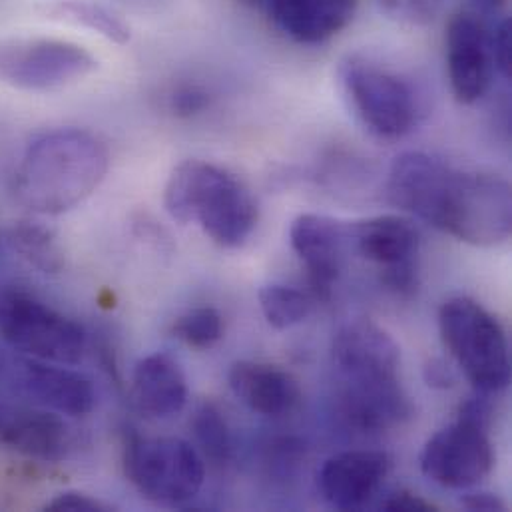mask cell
Wrapping results in <instances>:
<instances>
[{
  "label": "cell",
  "mask_w": 512,
  "mask_h": 512,
  "mask_svg": "<svg viewBox=\"0 0 512 512\" xmlns=\"http://www.w3.org/2000/svg\"><path fill=\"white\" fill-rule=\"evenodd\" d=\"M387 196L395 208L463 244L495 248L511 238V184L501 176L405 152L391 164Z\"/></svg>",
  "instance_id": "obj_1"
},
{
  "label": "cell",
  "mask_w": 512,
  "mask_h": 512,
  "mask_svg": "<svg viewBox=\"0 0 512 512\" xmlns=\"http://www.w3.org/2000/svg\"><path fill=\"white\" fill-rule=\"evenodd\" d=\"M331 355L349 425L363 433H381L413 415L399 379L401 349L383 327L367 319L343 325L333 339Z\"/></svg>",
  "instance_id": "obj_2"
},
{
  "label": "cell",
  "mask_w": 512,
  "mask_h": 512,
  "mask_svg": "<svg viewBox=\"0 0 512 512\" xmlns=\"http://www.w3.org/2000/svg\"><path fill=\"white\" fill-rule=\"evenodd\" d=\"M110 168L106 144L92 132L62 128L36 138L16 170L14 192L22 206L60 216L90 198Z\"/></svg>",
  "instance_id": "obj_3"
},
{
  "label": "cell",
  "mask_w": 512,
  "mask_h": 512,
  "mask_svg": "<svg viewBox=\"0 0 512 512\" xmlns=\"http://www.w3.org/2000/svg\"><path fill=\"white\" fill-rule=\"evenodd\" d=\"M164 206L176 222H196L222 248L244 246L257 226L250 188L236 174L204 160H186L174 168Z\"/></svg>",
  "instance_id": "obj_4"
},
{
  "label": "cell",
  "mask_w": 512,
  "mask_h": 512,
  "mask_svg": "<svg viewBox=\"0 0 512 512\" xmlns=\"http://www.w3.org/2000/svg\"><path fill=\"white\" fill-rule=\"evenodd\" d=\"M339 86L355 118L381 140L405 138L423 116V98L411 78L369 56H347Z\"/></svg>",
  "instance_id": "obj_5"
},
{
  "label": "cell",
  "mask_w": 512,
  "mask_h": 512,
  "mask_svg": "<svg viewBox=\"0 0 512 512\" xmlns=\"http://www.w3.org/2000/svg\"><path fill=\"white\" fill-rule=\"evenodd\" d=\"M443 345L477 393L493 395L511 381L507 335L497 317L471 297H451L439 309Z\"/></svg>",
  "instance_id": "obj_6"
},
{
  "label": "cell",
  "mask_w": 512,
  "mask_h": 512,
  "mask_svg": "<svg viewBox=\"0 0 512 512\" xmlns=\"http://www.w3.org/2000/svg\"><path fill=\"white\" fill-rule=\"evenodd\" d=\"M469 399L455 423L435 433L423 453V475L445 489H471L495 469V447L489 437L491 405L485 393Z\"/></svg>",
  "instance_id": "obj_7"
},
{
  "label": "cell",
  "mask_w": 512,
  "mask_h": 512,
  "mask_svg": "<svg viewBox=\"0 0 512 512\" xmlns=\"http://www.w3.org/2000/svg\"><path fill=\"white\" fill-rule=\"evenodd\" d=\"M0 339L14 351L60 365H76L86 351L84 329L28 289L0 287Z\"/></svg>",
  "instance_id": "obj_8"
},
{
  "label": "cell",
  "mask_w": 512,
  "mask_h": 512,
  "mask_svg": "<svg viewBox=\"0 0 512 512\" xmlns=\"http://www.w3.org/2000/svg\"><path fill=\"white\" fill-rule=\"evenodd\" d=\"M124 471L146 501L166 507L190 503L206 481L204 457L178 437L132 435L124 445Z\"/></svg>",
  "instance_id": "obj_9"
},
{
  "label": "cell",
  "mask_w": 512,
  "mask_h": 512,
  "mask_svg": "<svg viewBox=\"0 0 512 512\" xmlns=\"http://www.w3.org/2000/svg\"><path fill=\"white\" fill-rule=\"evenodd\" d=\"M98 68L80 44L56 38H2L0 82L26 92L64 88Z\"/></svg>",
  "instance_id": "obj_10"
},
{
  "label": "cell",
  "mask_w": 512,
  "mask_h": 512,
  "mask_svg": "<svg viewBox=\"0 0 512 512\" xmlns=\"http://www.w3.org/2000/svg\"><path fill=\"white\" fill-rule=\"evenodd\" d=\"M351 248L375 263L383 273V283L399 295H413L419 285L417 228L399 216H377L349 224Z\"/></svg>",
  "instance_id": "obj_11"
},
{
  "label": "cell",
  "mask_w": 512,
  "mask_h": 512,
  "mask_svg": "<svg viewBox=\"0 0 512 512\" xmlns=\"http://www.w3.org/2000/svg\"><path fill=\"white\" fill-rule=\"evenodd\" d=\"M493 28L485 18L463 10L447 26V70L455 98L465 104L483 100L495 80L497 66L493 58Z\"/></svg>",
  "instance_id": "obj_12"
},
{
  "label": "cell",
  "mask_w": 512,
  "mask_h": 512,
  "mask_svg": "<svg viewBox=\"0 0 512 512\" xmlns=\"http://www.w3.org/2000/svg\"><path fill=\"white\" fill-rule=\"evenodd\" d=\"M4 365L10 385L44 409L66 417H86L96 407L92 381L74 369L32 357Z\"/></svg>",
  "instance_id": "obj_13"
},
{
  "label": "cell",
  "mask_w": 512,
  "mask_h": 512,
  "mask_svg": "<svg viewBox=\"0 0 512 512\" xmlns=\"http://www.w3.org/2000/svg\"><path fill=\"white\" fill-rule=\"evenodd\" d=\"M289 244L303 261L317 297L327 299L351 246L349 222L321 214H303L289 228Z\"/></svg>",
  "instance_id": "obj_14"
},
{
  "label": "cell",
  "mask_w": 512,
  "mask_h": 512,
  "mask_svg": "<svg viewBox=\"0 0 512 512\" xmlns=\"http://www.w3.org/2000/svg\"><path fill=\"white\" fill-rule=\"evenodd\" d=\"M74 439L64 419L44 407L0 403V447L24 457L58 463L72 451Z\"/></svg>",
  "instance_id": "obj_15"
},
{
  "label": "cell",
  "mask_w": 512,
  "mask_h": 512,
  "mask_svg": "<svg viewBox=\"0 0 512 512\" xmlns=\"http://www.w3.org/2000/svg\"><path fill=\"white\" fill-rule=\"evenodd\" d=\"M391 469L381 451H347L323 463L317 473L319 493L339 511H359L371 503Z\"/></svg>",
  "instance_id": "obj_16"
},
{
  "label": "cell",
  "mask_w": 512,
  "mask_h": 512,
  "mask_svg": "<svg viewBox=\"0 0 512 512\" xmlns=\"http://www.w3.org/2000/svg\"><path fill=\"white\" fill-rule=\"evenodd\" d=\"M134 407L152 419H170L188 403V379L168 353H152L138 361L132 375Z\"/></svg>",
  "instance_id": "obj_17"
},
{
  "label": "cell",
  "mask_w": 512,
  "mask_h": 512,
  "mask_svg": "<svg viewBox=\"0 0 512 512\" xmlns=\"http://www.w3.org/2000/svg\"><path fill=\"white\" fill-rule=\"evenodd\" d=\"M232 393L252 411L265 417L291 413L301 399L297 379L275 365L257 361H238L228 373Z\"/></svg>",
  "instance_id": "obj_18"
},
{
  "label": "cell",
  "mask_w": 512,
  "mask_h": 512,
  "mask_svg": "<svg viewBox=\"0 0 512 512\" xmlns=\"http://www.w3.org/2000/svg\"><path fill=\"white\" fill-rule=\"evenodd\" d=\"M277 28L299 44H323L355 16L357 0H267Z\"/></svg>",
  "instance_id": "obj_19"
},
{
  "label": "cell",
  "mask_w": 512,
  "mask_h": 512,
  "mask_svg": "<svg viewBox=\"0 0 512 512\" xmlns=\"http://www.w3.org/2000/svg\"><path fill=\"white\" fill-rule=\"evenodd\" d=\"M257 297L265 321L277 331L291 329L305 321L313 305L303 291L279 283L261 287Z\"/></svg>",
  "instance_id": "obj_20"
},
{
  "label": "cell",
  "mask_w": 512,
  "mask_h": 512,
  "mask_svg": "<svg viewBox=\"0 0 512 512\" xmlns=\"http://www.w3.org/2000/svg\"><path fill=\"white\" fill-rule=\"evenodd\" d=\"M12 248L30 265L44 273H58L64 267V256L50 230L34 222H20L10 230Z\"/></svg>",
  "instance_id": "obj_21"
},
{
  "label": "cell",
  "mask_w": 512,
  "mask_h": 512,
  "mask_svg": "<svg viewBox=\"0 0 512 512\" xmlns=\"http://www.w3.org/2000/svg\"><path fill=\"white\" fill-rule=\"evenodd\" d=\"M54 12L58 16H64L66 20H72L80 26H86V28L102 34L104 38H108L112 42L124 44L130 38L128 26L114 12L104 8L102 4L88 2V0H64L54 6Z\"/></svg>",
  "instance_id": "obj_22"
},
{
  "label": "cell",
  "mask_w": 512,
  "mask_h": 512,
  "mask_svg": "<svg viewBox=\"0 0 512 512\" xmlns=\"http://www.w3.org/2000/svg\"><path fill=\"white\" fill-rule=\"evenodd\" d=\"M192 429L204 457H208L214 463H226L230 459L232 435L226 417L216 405L204 403L194 415Z\"/></svg>",
  "instance_id": "obj_23"
},
{
  "label": "cell",
  "mask_w": 512,
  "mask_h": 512,
  "mask_svg": "<svg viewBox=\"0 0 512 512\" xmlns=\"http://www.w3.org/2000/svg\"><path fill=\"white\" fill-rule=\"evenodd\" d=\"M224 317L214 307H194L174 323V335L194 349H212L224 339Z\"/></svg>",
  "instance_id": "obj_24"
},
{
  "label": "cell",
  "mask_w": 512,
  "mask_h": 512,
  "mask_svg": "<svg viewBox=\"0 0 512 512\" xmlns=\"http://www.w3.org/2000/svg\"><path fill=\"white\" fill-rule=\"evenodd\" d=\"M445 0H375L379 10L405 26H425L435 20Z\"/></svg>",
  "instance_id": "obj_25"
},
{
  "label": "cell",
  "mask_w": 512,
  "mask_h": 512,
  "mask_svg": "<svg viewBox=\"0 0 512 512\" xmlns=\"http://www.w3.org/2000/svg\"><path fill=\"white\" fill-rule=\"evenodd\" d=\"M110 509L112 507L106 505L104 501L88 497L84 493H76V491L60 493L44 505V511L50 512H106Z\"/></svg>",
  "instance_id": "obj_26"
},
{
  "label": "cell",
  "mask_w": 512,
  "mask_h": 512,
  "mask_svg": "<svg viewBox=\"0 0 512 512\" xmlns=\"http://www.w3.org/2000/svg\"><path fill=\"white\" fill-rule=\"evenodd\" d=\"M493 40V58L497 66V74L503 78H511V20L503 18L497 26H493L491 32Z\"/></svg>",
  "instance_id": "obj_27"
},
{
  "label": "cell",
  "mask_w": 512,
  "mask_h": 512,
  "mask_svg": "<svg viewBox=\"0 0 512 512\" xmlns=\"http://www.w3.org/2000/svg\"><path fill=\"white\" fill-rule=\"evenodd\" d=\"M208 104H210L208 92L198 86H184V88L176 90L172 96V110L184 118L204 112L208 108Z\"/></svg>",
  "instance_id": "obj_28"
},
{
  "label": "cell",
  "mask_w": 512,
  "mask_h": 512,
  "mask_svg": "<svg viewBox=\"0 0 512 512\" xmlns=\"http://www.w3.org/2000/svg\"><path fill=\"white\" fill-rule=\"evenodd\" d=\"M383 511L387 512H435L437 507L429 501H425L419 495H413L409 491H401L391 495L385 503H383Z\"/></svg>",
  "instance_id": "obj_29"
},
{
  "label": "cell",
  "mask_w": 512,
  "mask_h": 512,
  "mask_svg": "<svg viewBox=\"0 0 512 512\" xmlns=\"http://www.w3.org/2000/svg\"><path fill=\"white\" fill-rule=\"evenodd\" d=\"M463 507L467 511L503 512L507 511V503L493 493H469L463 497Z\"/></svg>",
  "instance_id": "obj_30"
},
{
  "label": "cell",
  "mask_w": 512,
  "mask_h": 512,
  "mask_svg": "<svg viewBox=\"0 0 512 512\" xmlns=\"http://www.w3.org/2000/svg\"><path fill=\"white\" fill-rule=\"evenodd\" d=\"M467 2V8L469 12L481 16V18H489V16H495L501 12V8L507 4V0H465Z\"/></svg>",
  "instance_id": "obj_31"
},
{
  "label": "cell",
  "mask_w": 512,
  "mask_h": 512,
  "mask_svg": "<svg viewBox=\"0 0 512 512\" xmlns=\"http://www.w3.org/2000/svg\"><path fill=\"white\" fill-rule=\"evenodd\" d=\"M449 371L445 367H437V365H429V385H441V387H449Z\"/></svg>",
  "instance_id": "obj_32"
},
{
  "label": "cell",
  "mask_w": 512,
  "mask_h": 512,
  "mask_svg": "<svg viewBox=\"0 0 512 512\" xmlns=\"http://www.w3.org/2000/svg\"><path fill=\"white\" fill-rule=\"evenodd\" d=\"M242 2H248V4H263L267 0H242Z\"/></svg>",
  "instance_id": "obj_33"
}]
</instances>
